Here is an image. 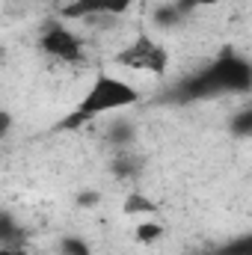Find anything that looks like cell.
<instances>
[{
  "label": "cell",
  "mask_w": 252,
  "mask_h": 255,
  "mask_svg": "<svg viewBox=\"0 0 252 255\" xmlns=\"http://www.w3.org/2000/svg\"><path fill=\"white\" fill-rule=\"evenodd\" d=\"M139 98H142V92L133 83H127L125 77H116L110 71H98L95 80L89 83V89L83 92V98L77 101L74 113L65 119L63 125L74 128V125L89 122V119L107 116V113H119V110H127V107L139 104Z\"/></svg>",
  "instance_id": "obj_1"
},
{
  "label": "cell",
  "mask_w": 252,
  "mask_h": 255,
  "mask_svg": "<svg viewBox=\"0 0 252 255\" xmlns=\"http://www.w3.org/2000/svg\"><path fill=\"white\" fill-rule=\"evenodd\" d=\"M113 63L130 68V71H142V74H154V77H163L169 71V51L160 39H154L151 33L139 30L125 48L113 57Z\"/></svg>",
  "instance_id": "obj_2"
},
{
  "label": "cell",
  "mask_w": 252,
  "mask_h": 255,
  "mask_svg": "<svg viewBox=\"0 0 252 255\" xmlns=\"http://www.w3.org/2000/svg\"><path fill=\"white\" fill-rule=\"evenodd\" d=\"M250 80H252L250 63L229 54V57H220L208 71H202L193 80V92L196 95H205V92H244V89H250Z\"/></svg>",
  "instance_id": "obj_3"
},
{
  "label": "cell",
  "mask_w": 252,
  "mask_h": 255,
  "mask_svg": "<svg viewBox=\"0 0 252 255\" xmlns=\"http://www.w3.org/2000/svg\"><path fill=\"white\" fill-rule=\"evenodd\" d=\"M39 48L60 63H80L83 60V39L60 21L45 27V33L39 36Z\"/></svg>",
  "instance_id": "obj_4"
},
{
  "label": "cell",
  "mask_w": 252,
  "mask_h": 255,
  "mask_svg": "<svg viewBox=\"0 0 252 255\" xmlns=\"http://www.w3.org/2000/svg\"><path fill=\"white\" fill-rule=\"evenodd\" d=\"M133 0H68L63 18L68 21H95V18H122L130 12Z\"/></svg>",
  "instance_id": "obj_5"
},
{
  "label": "cell",
  "mask_w": 252,
  "mask_h": 255,
  "mask_svg": "<svg viewBox=\"0 0 252 255\" xmlns=\"http://www.w3.org/2000/svg\"><path fill=\"white\" fill-rule=\"evenodd\" d=\"M160 238H163V223H157V220H142V223L133 226V241L139 247H151Z\"/></svg>",
  "instance_id": "obj_6"
},
{
  "label": "cell",
  "mask_w": 252,
  "mask_h": 255,
  "mask_svg": "<svg viewBox=\"0 0 252 255\" xmlns=\"http://www.w3.org/2000/svg\"><path fill=\"white\" fill-rule=\"evenodd\" d=\"M122 211H125L127 217H136V214L151 217V214H157V205H154L148 196H142V193H130L125 199V205H122Z\"/></svg>",
  "instance_id": "obj_7"
},
{
  "label": "cell",
  "mask_w": 252,
  "mask_h": 255,
  "mask_svg": "<svg viewBox=\"0 0 252 255\" xmlns=\"http://www.w3.org/2000/svg\"><path fill=\"white\" fill-rule=\"evenodd\" d=\"M15 241H21L18 223H15L6 211H0V247H3V244H15Z\"/></svg>",
  "instance_id": "obj_8"
},
{
  "label": "cell",
  "mask_w": 252,
  "mask_h": 255,
  "mask_svg": "<svg viewBox=\"0 0 252 255\" xmlns=\"http://www.w3.org/2000/svg\"><path fill=\"white\" fill-rule=\"evenodd\" d=\"M139 166H142V160H136V157H133V154H119V157H116V163H113V169H116V172H119V175H122V178H125V175H136V172H139Z\"/></svg>",
  "instance_id": "obj_9"
},
{
  "label": "cell",
  "mask_w": 252,
  "mask_h": 255,
  "mask_svg": "<svg viewBox=\"0 0 252 255\" xmlns=\"http://www.w3.org/2000/svg\"><path fill=\"white\" fill-rule=\"evenodd\" d=\"M60 255H92V250L86 247V241H80V238H63L60 241Z\"/></svg>",
  "instance_id": "obj_10"
},
{
  "label": "cell",
  "mask_w": 252,
  "mask_h": 255,
  "mask_svg": "<svg viewBox=\"0 0 252 255\" xmlns=\"http://www.w3.org/2000/svg\"><path fill=\"white\" fill-rule=\"evenodd\" d=\"M0 255H30V253H27V247L21 241H15V244H3L0 247Z\"/></svg>",
  "instance_id": "obj_11"
},
{
  "label": "cell",
  "mask_w": 252,
  "mask_h": 255,
  "mask_svg": "<svg viewBox=\"0 0 252 255\" xmlns=\"http://www.w3.org/2000/svg\"><path fill=\"white\" fill-rule=\"evenodd\" d=\"M77 205H83V208H92V205H98V193H95V190L80 193V196H77Z\"/></svg>",
  "instance_id": "obj_12"
},
{
  "label": "cell",
  "mask_w": 252,
  "mask_h": 255,
  "mask_svg": "<svg viewBox=\"0 0 252 255\" xmlns=\"http://www.w3.org/2000/svg\"><path fill=\"white\" fill-rule=\"evenodd\" d=\"M9 128H12V116H9L6 110H0V136H6Z\"/></svg>",
  "instance_id": "obj_13"
}]
</instances>
